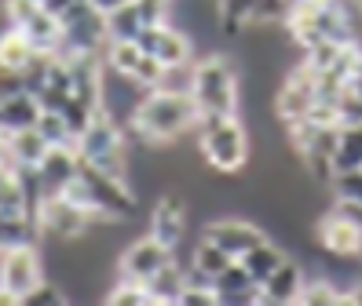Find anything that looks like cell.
<instances>
[{"instance_id":"obj_1","label":"cell","mask_w":362,"mask_h":306,"mask_svg":"<svg viewBox=\"0 0 362 306\" xmlns=\"http://www.w3.org/2000/svg\"><path fill=\"white\" fill-rule=\"evenodd\" d=\"M198 106L190 99V92H165V87H151L136 102L132 117L124 128H132V135L151 142V146H168L183 139L187 131L198 128Z\"/></svg>"},{"instance_id":"obj_2","label":"cell","mask_w":362,"mask_h":306,"mask_svg":"<svg viewBox=\"0 0 362 306\" xmlns=\"http://www.w3.org/2000/svg\"><path fill=\"white\" fill-rule=\"evenodd\" d=\"M77 208H84L95 223H129V219L139 212V197L129 186V179L121 175H110L103 168H92L81 161L77 179L62 190Z\"/></svg>"},{"instance_id":"obj_3","label":"cell","mask_w":362,"mask_h":306,"mask_svg":"<svg viewBox=\"0 0 362 306\" xmlns=\"http://www.w3.org/2000/svg\"><path fill=\"white\" fill-rule=\"evenodd\" d=\"M190 99L202 117H230L238 114V66L227 55H205L194 62Z\"/></svg>"},{"instance_id":"obj_4","label":"cell","mask_w":362,"mask_h":306,"mask_svg":"<svg viewBox=\"0 0 362 306\" xmlns=\"http://www.w3.org/2000/svg\"><path fill=\"white\" fill-rule=\"evenodd\" d=\"M198 153L202 161L212 171H223L234 175L249 164V131L238 121V114L230 117H198Z\"/></svg>"},{"instance_id":"obj_5","label":"cell","mask_w":362,"mask_h":306,"mask_svg":"<svg viewBox=\"0 0 362 306\" xmlns=\"http://www.w3.org/2000/svg\"><path fill=\"white\" fill-rule=\"evenodd\" d=\"M74 146H77L84 164L129 179V139H124V124L117 117H110L106 109H99L88 121V128L77 135Z\"/></svg>"},{"instance_id":"obj_6","label":"cell","mask_w":362,"mask_h":306,"mask_svg":"<svg viewBox=\"0 0 362 306\" xmlns=\"http://www.w3.org/2000/svg\"><path fill=\"white\" fill-rule=\"evenodd\" d=\"M59 26H62V44H59V55L62 59H74V55H103L106 40V15L95 11L88 0H77L66 11H59Z\"/></svg>"},{"instance_id":"obj_7","label":"cell","mask_w":362,"mask_h":306,"mask_svg":"<svg viewBox=\"0 0 362 306\" xmlns=\"http://www.w3.org/2000/svg\"><path fill=\"white\" fill-rule=\"evenodd\" d=\"M37 226H40V237L55 240V245H70V240L92 233L95 219L84 208H77L66 193H48L37 204Z\"/></svg>"},{"instance_id":"obj_8","label":"cell","mask_w":362,"mask_h":306,"mask_svg":"<svg viewBox=\"0 0 362 306\" xmlns=\"http://www.w3.org/2000/svg\"><path fill=\"white\" fill-rule=\"evenodd\" d=\"M45 255H40V245H11L0 248V288H8L18 306L23 299L45 281Z\"/></svg>"},{"instance_id":"obj_9","label":"cell","mask_w":362,"mask_h":306,"mask_svg":"<svg viewBox=\"0 0 362 306\" xmlns=\"http://www.w3.org/2000/svg\"><path fill=\"white\" fill-rule=\"evenodd\" d=\"M315 102H318V73L300 59V62H296L293 70L286 73L279 95H274V114H279L282 124H293V121L308 117Z\"/></svg>"},{"instance_id":"obj_10","label":"cell","mask_w":362,"mask_h":306,"mask_svg":"<svg viewBox=\"0 0 362 306\" xmlns=\"http://www.w3.org/2000/svg\"><path fill=\"white\" fill-rule=\"evenodd\" d=\"M216 4V26L227 37H238L257 22H282L289 0H212Z\"/></svg>"},{"instance_id":"obj_11","label":"cell","mask_w":362,"mask_h":306,"mask_svg":"<svg viewBox=\"0 0 362 306\" xmlns=\"http://www.w3.org/2000/svg\"><path fill=\"white\" fill-rule=\"evenodd\" d=\"M173 259H176V252H173V248H165L158 237L146 233V237L132 240V245L121 252V259H117V277H129V281L146 284L158 270H165Z\"/></svg>"},{"instance_id":"obj_12","label":"cell","mask_w":362,"mask_h":306,"mask_svg":"<svg viewBox=\"0 0 362 306\" xmlns=\"http://www.w3.org/2000/svg\"><path fill=\"white\" fill-rule=\"evenodd\" d=\"M136 44L146 51V55H154L161 66H183V62H194V44H190V37L173 26V22H158V26H146Z\"/></svg>"},{"instance_id":"obj_13","label":"cell","mask_w":362,"mask_h":306,"mask_svg":"<svg viewBox=\"0 0 362 306\" xmlns=\"http://www.w3.org/2000/svg\"><path fill=\"white\" fill-rule=\"evenodd\" d=\"M77 171H81V153H77L74 142H70V146H48V153H45V157H40V164L33 168L40 197L62 193V190L77 179Z\"/></svg>"},{"instance_id":"obj_14","label":"cell","mask_w":362,"mask_h":306,"mask_svg":"<svg viewBox=\"0 0 362 306\" xmlns=\"http://www.w3.org/2000/svg\"><path fill=\"white\" fill-rule=\"evenodd\" d=\"M205 240H212L216 248H223L230 259H242L249 248H257L260 240H267V233L257 226V223H249V219H212V223L202 230Z\"/></svg>"},{"instance_id":"obj_15","label":"cell","mask_w":362,"mask_h":306,"mask_svg":"<svg viewBox=\"0 0 362 306\" xmlns=\"http://www.w3.org/2000/svg\"><path fill=\"white\" fill-rule=\"evenodd\" d=\"M315 237H318V248L333 259H351L358 255V226L351 219H344L337 208H329L315 226Z\"/></svg>"},{"instance_id":"obj_16","label":"cell","mask_w":362,"mask_h":306,"mask_svg":"<svg viewBox=\"0 0 362 306\" xmlns=\"http://www.w3.org/2000/svg\"><path fill=\"white\" fill-rule=\"evenodd\" d=\"M212 292H216V302L227 306H252V302H264L260 299V284L249 277V270L242 267L238 259H230L227 267L212 277Z\"/></svg>"},{"instance_id":"obj_17","label":"cell","mask_w":362,"mask_h":306,"mask_svg":"<svg viewBox=\"0 0 362 306\" xmlns=\"http://www.w3.org/2000/svg\"><path fill=\"white\" fill-rule=\"evenodd\" d=\"M187 233V204L180 193H165L151 212V237H158L165 248H180Z\"/></svg>"},{"instance_id":"obj_18","label":"cell","mask_w":362,"mask_h":306,"mask_svg":"<svg viewBox=\"0 0 362 306\" xmlns=\"http://www.w3.org/2000/svg\"><path fill=\"white\" fill-rule=\"evenodd\" d=\"M304 281H308V274L300 270V262L282 259L279 270H274V274L260 284V299H264V302H300Z\"/></svg>"},{"instance_id":"obj_19","label":"cell","mask_w":362,"mask_h":306,"mask_svg":"<svg viewBox=\"0 0 362 306\" xmlns=\"http://www.w3.org/2000/svg\"><path fill=\"white\" fill-rule=\"evenodd\" d=\"M26 33V40L33 44L37 55H59V44H62V26H59V15L48 11V8H37L23 26H18Z\"/></svg>"},{"instance_id":"obj_20","label":"cell","mask_w":362,"mask_h":306,"mask_svg":"<svg viewBox=\"0 0 362 306\" xmlns=\"http://www.w3.org/2000/svg\"><path fill=\"white\" fill-rule=\"evenodd\" d=\"M333 175L362 168V124H340L333 142Z\"/></svg>"},{"instance_id":"obj_21","label":"cell","mask_w":362,"mask_h":306,"mask_svg":"<svg viewBox=\"0 0 362 306\" xmlns=\"http://www.w3.org/2000/svg\"><path fill=\"white\" fill-rule=\"evenodd\" d=\"M40 117V102L23 92V95H11V99H0V131H23V128H33Z\"/></svg>"},{"instance_id":"obj_22","label":"cell","mask_w":362,"mask_h":306,"mask_svg":"<svg viewBox=\"0 0 362 306\" xmlns=\"http://www.w3.org/2000/svg\"><path fill=\"white\" fill-rule=\"evenodd\" d=\"M11 161L15 168H37L40 157L48 153V139L40 135V128H23V131H11Z\"/></svg>"},{"instance_id":"obj_23","label":"cell","mask_w":362,"mask_h":306,"mask_svg":"<svg viewBox=\"0 0 362 306\" xmlns=\"http://www.w3.org/2000/svg\"><path fill=\"white\" fill-rule=\"evenodd\" d=\"M37 59L33 44L26 40V33L18 26H4L0 30V66L4 70H26V66Z\"/></svg>"},{"instance_id":"obj_24","label":"cell","mask_w":362,"mask_h":306,"mask_svg":"<svg viewBox=\"0 0 362 306\" xmlns=\"http://www.w3.org/2000/svg\"><path fill=\"white\" fill-rule=\"evenodd\" d=\"M183 284H187V270L173 259L165 270H158L151 281H146V295H151V302H180Z\"/></svg>"},{"instance_id":"obj_25","label":"cell","mask_w":362,"mask_h":306,"mask_svg":"<svg viewBox=\"0 0 362 306\" xmlns=\"http://www.w3.org/2000/svg\"><path fill=\"white\" fill-rule=\"evenodd\" d=\"M282 259H286V252H282L279 245H271V240H260V245H257V248H249L238 262L249 270V277H252V281L264 284L274 270H279V262H282Z\"/></svg>"},{"instance_id":"obj_26","label":"cell","mask_w":362,"mask_h":306,"mask_svg":"<svg viewBox=\"0 0 362 306\" xmlns=\"http://www.w3.org/2000/svg\"><path fill=\"white\" fill-rule=\"evenodd\" d=\"M227 262H230V255L223 252V248H216V245H212V240H198V248H194V255H190V270H194L198 277H216L223 267H227Z\"/></svg>"},{"instance_id":"obj_27","label":"cell","mask_w":362,"mask_h":306,"mask_svg":"<svg viewBox=\"0 0 362 306\" xmlns=\"http://www.w3.org/2000/svg\"><path fill=\"white\" fill-rule=\"evenodd\" d=\"M110 306H146L151 302V295H146V284L139 281H129V277H117L114 281V288L103 295Z\"/></svg>"},{"instance_id":"obj_28","label":"cell","mask_w":362,"mask_h":306,"mask_svg":"<svg viewBox=\"0 0 362 306\" xmlns=\"http://www.w3.org/2000/svg\"><path fill=\"white\" fill-rule=\"evenodd\" d=\"M300 302H344V288H337V284L329 277H315V281H304V288H300Z\"/></svg>"},{"instance_id":"obj_29","label":"cell","mask_w":362,"mask_h":306,"mask_svg":"<svg viewBox=\"0 0 362 306\" xmlns=\"http://www.w3.org/2000/svg\"><path fill=\"white\" fill-rule=\"evenodd\" d=\"M329 186H333V193H337V201H355V204H362V168L329 175Z\"/></svg>"},{"instance_id":"obj_30","label":"cell","mask_w":362,"mask_h":306,"mask_svg":"<svg viewBox=\"0 0 362 306\" xmlns=\"http://www.w3.org/2000/svg\"><path fill=\"white\" fill-rule=\"evenodd\" d=\"M333 114H337V128L340 124H362V95L344 87L340 95H333Z\"/></svg>"},{"instance_id":"obj_31","label":"cell","mask_w":362,"mask_h":306,"mask_svg":"<svg viewBox=\"0 0 362 306\" xmlns=\"http://www.w3.org/2000/svg\"><path fill=\"white\" fill-rule=\"evenodd\" d=\"M23 92H26V73L0 66V99H11V95H23Z\"/></svg>"},{"instance_id":"obj_32","label":"cell","mask_w":362,"mask_h":306,"mask_svg":"<svg viewBox=\"0 0 362 306\" xmlns=\"http://www.w3.org/2000/svg\"><path fill=\"white\" fill-rule=\"evenodd\" d=\"M88 4H92L95 11H103V15H110V11H117L121 4H129V0H88Z\"/></svg>"},{"instance_id":"obj_33","label":"cell","mask_w":362,"mask_h":306,"mask_svg":"<svg viewBox=\"0 0 362 306\" xmlns=\"http://www.w3.org/2000/svg\"><path fill=\"white\" fill-rule=\"evenodd\" d=\"M70 4H77V0H45V8H48V11H55V15H59V11H66Z\"/></svg>"},{"instance_id":"obj_34","label":"cell","mask_w":362,"mask_h":306,"mask_svg":"<svg viewBox=\"0 0 362 306\" xmlns=\"http://www.w3.org/2000/svg\"><path fill=\"white\" fill-rule=\"evenodd\" d=\"M344 302H358L362 306V281L355 284V288H344Z\"/></svg>"},{"instance_id":"obj_35","label":"cell","mask_w":362,"mask_h":306,"mask_svg":"<svg viewBox=\"0 0 362 306\" xmlns=\"http://www.w3.org/2000/svg\"><path fill=\"white\" fill-rule=\"evenodd\" d=\"M358 255H362V226H358Z\"/></svg>"},{"instance_id":"obj_36","label":"cell","mask_w":362,"mask_h":306,"mask_svg":"<svg viewBox=\"0 0 362 306\" xmlns=\"http://www.w3.org/2000/svg\"><path fill=\"white\" fill-rule=\"evenodd\" d=\"M37 4H45V0H37Z\"/></svg>"}]
</instances>
